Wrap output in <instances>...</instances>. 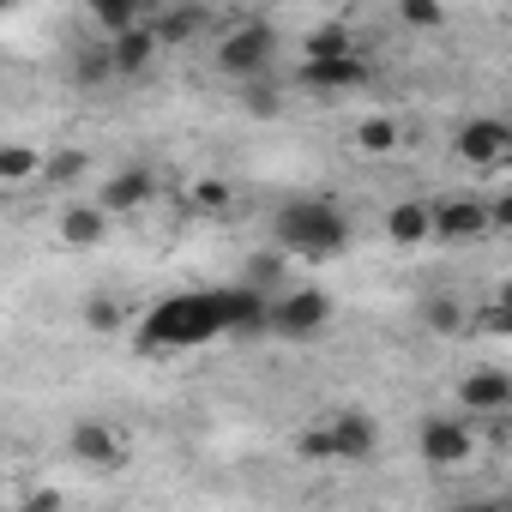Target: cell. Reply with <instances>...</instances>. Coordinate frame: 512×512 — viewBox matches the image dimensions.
I'll return each mask as SVG.
<instances>
[{"label": "cell", "mask_w": 512, "mask_h": 512, "mask_svg": "<svg viewBox=\"0 0 512 512\" xmlns=\"http://www.w3.org/2000/svg\"><path fill=\"white\" fill-rule=\"evenodd\" d=\"M458 404L476 410V416H506V404H512V380H506L500 368H476V374L458 380Z\"/></svg>", "instance_id": "cell-12"}, {"label": "cell", "mask_w": 512, "mask_h": 512, "mask_svg": "<svg viewBox=\"0 0 512 512\" xmlns=\"http://www.w3.org/2000/svg\"><path fill=\"white\" fill-rule=\"evenodd\" d=\"M482 235H488V205H482V193H452V199L434 205V241L464 247V241H482Z\"/></svg>", "instance_id": "cell-8"}, {"label": "cell", "mask_w": 512, "mask_h": 512, "mask_svg": "<svg viewBox=\"0 0 512 512\" xmlns=\"http://www.w3.org/2000/svg\"><path fill=\"white\" fill-rule=\"evenodd\" d=\"M85 326L109 338V332H121V326H127V314H121V302H109V296H91V302H85Z\"/></svg>", "instance_id": "cell-25"}, {"label": "cell", "mask_w": 512, "mask_h": 512, "mask_svg": "<svg viewBox=\"0 0 512 512\" xmlns=\"http://www.w3.org/2000/svg\"><path fill=\"white\" fill-rule=\"evenodd\" d=\"M145 25H151L157 49H181V43H193L205 31V13L199 7H163V13H145Z\"/></svg>", "instance_id": "cell-15"}, {"label": "cell", "mask_w": 512, "mask_h": 512, "mask_svg": "<svg viewBox=\"0 0 512 512\" xmlns=\"http://www.w3.org/2000/svg\"><path fill=\"white\" fill-rule=\"evenodd\" d=\"M211 302H217V326H223V338H235V332H266V296L260 290H247V284H229V290H211Z\"/></svg>", "instance_id": "cell-10"}, {"label": "cell", "mask_w": 512, "mask_h": 512, "mask_svg": "<svg viewBox=\"0 0 512 512\" xmlns=\"http://www.w3.org/2000/svg\"><path fill=\"white\" fill-rule=\"evenodd\" d=\"M272 241L290 260H338L350 247V217L332 199H290L272 217Z\"/></svg>", "instance_id": "cell-2"}, {"label": "cell", "mask_w": 512, "mask_h": 512, "mask_svg": "<svg viewBox=\"0 0 512 512\" xmlns=\"http://www.w3.org/2000/svg\"><path fill=\"white\" fill-rule=\"evenodd\" d=\"M386 241L392 247H428L434 241V205L428 199H398L386 211Z\"/></svg>", "instance_id": "cell-13"}, {"label": "cell", "mask_w": 512, "mask_h": 512, "mask_svg": "<svg viewBox=\"0 0 512 512\" xmlns=\"http://www.w3.org/2000/svg\"><path fill=\"white\" fill-rule=\"evenodd\" d=\"M350 55H356L350 25H320V31H308V43H302V61H350Z\"/></svg>", "instance_id": "cell-20"}, {"label": "cell", "mask_w": 512, "mask_h": 512, "mask_svg": "<svg viewBox=\"0 0 512 512\" xmlns=\"http://www.w3.org/2000/svg\"><path fill=\"white\" fill-rule=\"evenodd\" d=\"M157 199V181H151V169H121V175H109L103 181V193L91 199L103 217H121V211H145Z\"/></svg>", "instance_id": "cell-11"}, {"label": "cell", "mask_w": 512, "mask_h": 512, "mask_svg": "<svg viewBox=\"0 0 512 512\" xmlns=\"http://www.w3.org/2000/svg\"><path fill=\"white\" fill-rule=\"evenodd\" d=\"M458 157L476 163V169H488V175H500V169L512 163V127H506L500 115L464 121V127H458Z\"/></svg>", "instance_id": "cell-6"}, {"label": "cell", "mask_w": 512, "mask_h": 512, "mask_svg": "<svg viewBox=\"0 0 512 512\" xmlns=\"http://www.w3.org/2000/svg\"><path fill=\"white\" fill-rule=\"evenodd\" d=\"M326 320H332V296L326 290H284L266 308V332H278V338H314Z\"/></svg>", "instance_id": "cell-5"}, {"label": "cell", "mask_w": 512, "mask_h": 512, "mask_svg": "<svg viewBox=\"0 0 512 512\" xmlns=\"http://www.w3.org/2000/svg\"><path fill=\"white\" fill-rule=\"evenodd\" d=\"M103 49H109V61H115V79L145 73V67L157 61V37H151V25H133L127 37H115V43H103Z\"/></svg>", "instance_id": "cell-16"}, {"label": "cell", "mask_w": 512, "mask_h": 512, "mask_svg": "<svg viewBox=\"0 0 512 512\" xmlns=\"http://www.w3.org/2000/svg\"><path fill=\"white\" fill-rule=\"evenodd\" d=\"M67 452L79 464H91V470H115V464H127V434L109 428V422H73Z\"/></svg>", "instance_id": "cell-9"}, {"label": "cell", "mask_w": 512, "mask_h": 512, "mask_svg": "<svg viewBox=\"0 0 512 512\" xmlns=\"http://www.w3.org/2000/svg\"><path fill=\"white\" fill-rule=\"evenodd\" d=\"M272 49H278V37H272L266 19H235V25H223V37H217V67H223L229 79H253V73L272 61Z\"/></svg>", "instance_id": "cell-4"}, {"label": "cell", "mask_w": 512, "mask_h": 512, "mask_svg": "<svg viewBox=\"0 0 512 512\" xmlns=\"http://www.w3.org/2000/svg\"><path fill=\"white\" fill-rule=\"evenodd\" d=\"M356 151H362V157H392V151H398V121L368 115V121L356 127Z\"/></svg>", "instance_id": "cell-21"}, {"label": "cell", "mask_w": 512, "mask_h": 512, "mask_svg": "<svg viewBox=\"0 0 512 512\" xmlns=\"http://www.w3.org/2000/svg\"><path fill=\"white\" fill-rule=\"evenodd\" d=\"M374 446H380V428H374V416H356V410L308 422L296 440V452L314 464H362V458H374Z\"/></svg>", "instance_id": "cell-3"}, {"label": "cell", "mask_w": 512, "mask_h": 512, "mask_svg": "<svg viewBox=\"0 0 512 512\" xmlns=\"http://www.w3.org/2000/svg\"><path fill=\"white\" fill-rule=\"evenodd\" d=\"M25 512H61V494H55V488H37V494L25 500Z\"/></svg>", "instance_id": "cell-30"}, {"label": "cell", "mask_w": 512, "mask_h": 512, "mask_svg": "<svg viewBox=\"0 0 512 512\" xmlns=\"http://www.w3.org/2000/svg\"><path fill=\"white\" fill-rule=\"evenodd\" d=\"M464 302H452V296H422V326L428 332H440V338H452V332H464Z\"/></svg>", "instance_id": "cell-23"}, {"label": "cell", "mask_w": 512, "mask_h": 512, "mask_svg": "<svg viewBox=\"0 0 512 512\" xmlns=\"http://www.w3.org/2000/svg\"><path fill=\"white\" fill-rule=\"evenodd\" d=\"M211 338H223L211 290H181V296L157 302V308H151V314L139 320V350H145V356H175V350H199V344H211Z\"/></svg>", "instance_id": "cell-1"}, {"label": "cell", "mask_w": 512, "mask_h": 512, "mask_svg": "<svg viewBox=\"0 0 512 512\" xmlns=\"http://www.w3.org/2000/svg\"><path fill=\"white\" fill-rule=\"evenodd\" d=\"M85 175V151H55L43 163V181H79Z\"/></svg>", "instance_id": "cell-26"}, {"label": "cell", "mask_w": 512, "mask_h": 512, "mask_svg": "<svg viewBox=\"0 0 512 512\" xmlns=\"http://www.w3.org/2000/svg\"><path fill=\"white\" fill-rule=\"evenodd\" d=\"M302 85L320 91V97L356 91V85H368V61L362 55H350V61H302Z\"/></svg>", "instance_id": "cell-14"}, {"label": "cell", "mask_w": 512, "mask_h": 512, "mask_svg": "<svg viewBox=\"0 0 512 512\" xmlns=\"http://www.w3.org/2000/svg\"><path fill=\"white\" fill-rule=\"evenodd\" d=\"M187 205H193V211H205V217H223V211L235 205V187H229V181H217V175H199V181L187 187Z\"/></svg>", "instance_id": "cell-22"}, {"label": "cell", "mask_w": 512, "mask_h": 512, "mask_svg": "<svg viewBox=\"0 0 512 512\" xmlns=\"http://www.w3.org/2000/svg\"><path fill=\"white\" fill-rule=\"evenodd\" d=\"M247 109H253V115H278V91L253 85V91H247Z\"/></svg>", "instance_id": "cell-29"}, {"label": "cell", "mask_w": 512, "mask_h": 512, "mask_svg": "<svg viewBox=\"0 0 512 512\" xmlns=\"http://www.w3.org/2000/svg\"><path fill=\"white\" fill-rule=\"evenodd\" d=\"M464 326H476V332H506V326H512V314L494 302V308H482V314H476V320H464Z\"/></svg>", "instance_id": "cell-28"}, {"label": "cell", "mask_w": 512, "mask_h": 512, "mask_svg": "<svg viewBox=\"0 0 512 512\" xmlns=\"http://www.w3.org/2000/svg\"><path fill=\"white\" fill-rule=\"evenodd\" d=\"M458 512H512L506 500H470V506H458Z\"/></svg>", "instance_id": "cell-31"}, {"label": "cell", "mask_w": 512, "mask_h": 512, "mask_svg": "<svg viewBox=\"0 0 512 512\" xmlns=\"http://www.w3.org/2000/svg\"><path fill=\"white\" fill-rule=\"evenodd\" d=\"M109 79H115L109 49H79V55H73V85H79V91H97V85H109Z\"/></svg>", "instance_id": "cell-24"}, {"label": "cell", "mask_w": 512, "mask_h": 512, "mask_svg": "<svg viewBox=\"0 0 512 512\" xmlns=\"http://www.w3.org/2000/svg\"><path fill=\"white\" fill-rule=\"evenodd\" d=\"M416 452H422L434 470H464L470 452H476V434H470L458 416H428V422L416 428Z\"/></svg>", "instance_id": "cell-7"}, {"label": "cell", "mask_w": 512, "mask_h": 512, "mask_svg": "<svg viewBox=\"0 0 512 512\" xmlns=\"http://www.w3.org/2000/svg\"><path fill=\"white\" fill-rule=\"evenodd\" d=\"M43 163H49L43 145H0V193H13L25 181H43Z\"/></svg>", "instance_id": "cell-17"}, {"label": "cell", "mask_w": 512, "mask_h": 512, "mask_svg": "<svg viewBox=\"0 0 512 512\" xmlns=\"http://www.w3.org/2000/svg\"><path fill=\"white\" fill-rule=\"evenodd\" d=\"M91 25L115 43V37H127L133 25H145V7H139V0H97V7H91Z\"/></svg>", "instance_id": "cell-19"}, {"label": "cell", "mask_w": 512, "mask_h": 512, "mask_svg": "<svg viewBox=\"0 0 512 512\" xmlns=\"http://www.w3.org/2000/svg\"><path fill=\"white\" fill-rule=\"evenodd\" d=\"M398 19H404L410 31H428V25H440V19H446V7H434V0H404Z\"/></svg>", "instance_id": "cell-27"}, {"label": "cell", "mask_w": 512, "mask_h": 512, "mask_svg": "<svg viewBox=\"0 0 512 512\" xmlns=\"http://www.w3.org/2000/svg\"><path fill=\"white\" fill-rule=\"evenodd\" d=\"M103 235H109V217L97 205H67L61 211V241L67 247H97Z\"/></svg>", "instance_id": "cell-18"}]
</instances>
